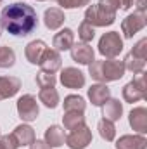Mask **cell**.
<instances>
[{"mask_svg":"<svg viewBox=\"0 0 147 149\" xmlns=\"http://www.w3.org/2000/svg\"><path fill=\"white\" fill-rule=\"evenodd\" d=\"M38 66H40L42 71H45V73L55 74L61 68H62V57H61V54H59L57 50H54V49H47L45 54L42 56Z\"/></svg>","mask_w":147,"mask_h":149,"instance_id":"8fae6325","label":"cell"},{"mask_svg":"<svg viewBox=\"0 0 147 149\" xmlns=\"http://www.w3.org/2000/svg\"><path fill=\"white\" fill-rule=\"evenodd\" d=\"M16 109L19 118L24 121V123H30V121H35L40 114V106L37 102V97L31 95V94H24L17 99L16 102Z\"/></svg>","mask_w":147,"mask_h":149,"instance_id":"5b68a950","label":"cell"},{"mask_svg":"<svg viewBox=\"0 0 147 149\" xmlns=\"http://www.w3.org/2000/svg\"><path fill=\"white\" fill-rule=\"evenodd\" d=\"M38 101L49 108V109H55L59 106V92L55 90V87H49V88H40L38 92Z\"/></svg>","mask_w":147,"mask_h":149,"instance_id":"7402d4cb","label":"cell"},{"mask_svg":"<svg viewBox=\"0 0 147 149\" xmlns=\"http://www.w3.org/2000/svg\"><path fill=\"white\" fill-rule=\"evenodd\" d=\"M74 43V31L71 28H64L61 30L59 33L54 35L52 40V45H54V50L57 52H64V50H69Z\"/></svg>","mask_w":147,"mask_h":149,"instance_id":"2e32d148","label":"cell"},{"mask_svg":"<svg viewBox=\"0 0 147 149\" xmlns=\"http://www.w3.org/2000/svg\"><path fill=\"white\" fill-rule=\"evenodd\" d=\"M76 3V9L78 7H85V5H90V0H74Z\"/></svg>","mask_w":147,"mask_h":149,"instance_id":"e575fe53","label":"cell"},{"mask_svg":"<svg viewBox=\"0 0 147 149\" xmlns=\"http://www.w3.org/2000/svg\"><path fill=\"white\" fill-rule=\"evenodd\" d=\"M112 2H114L116 7L121 9V10H128V9L133 5V0H112Z\"/></svg>","mask_w":147,"mask_h":149,"instance_id":"1f68e13d","label":"cell"},{"mask_svg":"<svg viewBox=\"0 0 147 149\" xmlns=\"http://www.w3.org/2000/svg\"><path fill=\"white\" fill-rule=\"evenodd\" d=\"M116 149H147V139L142 134H126L116 141Z\"/></svg>","mask_w":147,"mask_h":149,"instance_id":"7c38bea8","label":"cell"},{"mask_svg":"<svg viewBox=\"0 0 147 149\" xmlns=\"http://www.w3.org/2000/svg\"><path fill=\"white\" fill-rule=\"evenodd\" d=\"M97 130H99V135L106 141V142H112L116 139V127H114V121L102 118L99 123H97Z\"/></svg>","mask_w":147,"mask_h":149,"instance_id":"484cf974","label":"cell"},{"mask_svg":"<svg viewBox=\"0 0 147 149\" xmlns=\"http://www.w3.org/2000/svg\"><path fill=\"white\" fill-rule=\"evenodd\" d=\"M0 26L12 37H28L38 26L37 10L24 2L5 5L0 12Z\"/></svg>","mask_w":147,"mask_h":149,"instance_id":"6da1fadb","label":"cell"},{"mask_svg":"<svg viewBox=\"0 0 147 149\" xmlns=\"http://www.w3.org/2000/svg\"><path fill=\"white\" fill-rule=\"evenodd\" d=\"M147 24V16L146 12L135 10L133 14H128L123 23H121V33L125 38H133L139 31H142Z\"/></svg>","mask_w":147,"mask_h":149,"instance_id":"52a82bcc","label":"cell"},{"mask_svg":"<svg viewBox=\"0 0 147 149\" xmlns=\"http://www.w3.org/2000/svg\"><path fill=\"white\" fill-rule=\"evenodd\" d=\"M19 144L14 137V134H5L0 135V149H17Z\"/></svg>","mask_w":147,"mask_h":149,"instance_id":"f546056e","label":"cell"},{"mask_svg":"<svg viewBox=\"0 0 147 149\" xmlns=\"http://www.w3.org/2000/svg\"><path fill=\"white\" fill-rule=\"evenodd\" d=\"M64 111H76V113H85L87 108V102L81 95L78 94H71V95H66L64 97Z\"/></svg>","mask_w":147,"mask_h":149,"instance_id":"d4e9b609","label":"cell"},{"mask_svg":"<svg viewBox=\"0 0 147 149\" xmlns=\"http://www.w3.org/2000/svg\"><path fill=\"white\" fill-rule=\"evenodd\" d=\"M59 81L66 87V88H71V90H76V88H81L85 87V74L83 71H80L78 68H73V66H68L61 71V76H59Z\"/></svg>","mask_w":147,"mask_h":149,"instance_id":"9c48e42d","label":"cell"},{"mask_svg":"<svg viewBox=\"0 0 147 149\" xmlns=\"http://www.w3.org/2000/svg\"><path fill=\"white\" fill-rule=\"evenodd\" d=\"M125 64L119 59H99L88 64V73L97 83L118 81L125 76Z\"/></svg>","mask_w":147,"mask_h":149,"instance_id":"7a4b0ae2","label":"cell"},{"mask_svg":"<svg viewBox=\"0 0 147 149\" xmlns=\"http://www.w3.org/2000/svg\"><path fill=\"white\" fill-rule=\"evenodd\" d=\"M94 37H95V28L83 21V23L78 26V38H80L83 43H88V42L94 40Z\"/></svg>","mask_w":147,"mask_h":149,"instance_id":"f1b7e54d","label":"cell"},{"mask_svg":"<svg viewBox=\"0 0 147 149\" xmlns=\"http://www.w3.org/2000/svg\"><path fill=\"white\" fill-rule=\"evenodd\" d=\"M111 97V88L106 83H95L88 88V99L94 106L102 108V104Z\"/></svg>","mask_w":147,"mask_h":149,"instance_id":"9a60e30c","label":"cell"},{"mask_svg":"<svg viewBox=\"0 0 147 149\" xmlns=\"http://www.w3.org/2000/svg\"><path fill=\"white\" fill-rule=\"evenodd\" d=\"M47 49L49 47H47V43L43 40H31L24 47V56L31 64H40V59H42V56L45 54Z\"/></svg>","mask_w":147,"mask_h":149,"instance_id":"d6986e66","label":"cell"},{"mask_svg":"<svg viewBox=\"0 0 147 149\" xmlns=\"http://www.w3.org/2000/svg\"><path fill=\"white\" fill-rule=\"evenodd\" d=\"M133 5H137V10L146 12V0H133Z\"/></svg>","mask_w":147,"mask_h":149,"instance_id":"836d02e7","label":"cell"},{"mask_svg":"<svg viewBox=\"0 0 147 149\" xmlns=\"http://www.w3.org/2000/svg\"><path fill=\"white\" fill-rule=\"evenodd\" d=\"M123 114V102H119V99H112L109 97L104 104H102V116L111 121H118Z\"/></svg>","mask_w":147,"mask_h":149,"instance_id":"ffe728a7","label":"cell"},{"mask_svg":"<svg viewBox=\"0 0 147 149\" xmlns=\"http://www.w3.org/2000/svg\"><path fill=\"white\" fill-rule=\"evenodd\" d=\"M43 141L50 146V148H61L64 146L66 142V130L59 125H50L47 130H45V135H43Z\"/></svg>","mask_w":147,"mask_h":149,"instance_id":"e0dca14e","label":"cell"},{"mask_svg":"<svg viewBox=\"0 0 147 149\" xmlns=\"http://www.w3.org/2000/svg\"><path fill=\"white\" fill-rule=\"evenodd\" d=\"M130 52H132L133 56L140 57V59H146V57H147V38L139 40V42L133 45V49H132Z\"/></svg>","mask_w":147,"mask_h":149,"instance_id":"4dcf8cb0","label":"cell"},{"mask_svg":"<svg viewBox=\"0 0 147 149\" xmlns=\"http://www.w3.org/2000/svg\"><path fill=\"white\" fill-rule=\"evenodd\" d=\"M0 135H2V132H0Z\"/></svg>","mask_w":147,"mask_h":149,"instance_id":"ab89813d","label":"cell"},{"mask_svg":"<svg viewBox=\"0 0 147 149\" xmlns=\"http://www.w3.org/2000/svg\"><path fill=\"white\" fill-rule=\"evenodd\" d=\"M14 64H16V52L9 45H2L0 47V68L7 70V68H12Z\"/></svg>","mask_w":147,"mask_h":149,"instance_id":"4316f807","label":"cell"},{"mask_svg":"<svg viewBox=\"0 0 147 149\" xmlns=\"http://www.w3.org/2000/svg\"><path fill=\"white\" fill-rule=\"evenodd\" d=\"M116 3L112 0H99V3H92L85 10V23H88L94 28H104L111 26L116 21Z\"/></svg>","mask_w":147,"mask_h":149,"instance_id":"3957f363","label":"cell"},{"mask_svg":"<svg viewBox=\"0 0 147 149\" xmlns=\"http://www.w3.org/2000/svg\"><path fill=\"white\" fill-rule=\"evenodd\" d=\"M0 37H2V31H0Z\"/></svg>","mask_w":147,"mask_h":149,"instance_id":"74e56055","label":"cell"},{"mask_svg":"<svg viewBox=\"0 0 147 149\" xmlns=\"http://www.w3.org/2000/svg\"><path fill=\"white\" fill-rule=\"evenodd\" d=\"M128 121H130V127L137 132V134H146L147 132V109L139 106V108H133L130 114H128Z\"/></svg>","mask_w":147,"mask_h":149,"instance_id":"5bb4252c","label":"cell"},{"mask_svg":"<svg viewBox=\"0 0 147 149\" xmlns=\"http://www.w3.org/2000/svg\"><path fill=\"white\" fill-rule=\"evenodd\" d=\"M146 97V74L139 73L132 81H128L123 87V99H125V102L133 104V102H139Z\"/></svg>","mask_w":147,"mask_h":149,"instance_id":"8992f818","label":"cell"},{"mask_svg":"<svg viewBox=\"0 0 147 149\" xmlns=\"http://www.w3.org/2000/svg\"><path fill=\"white\" fill-rule=\"evenodd\" d=\"M66 146L69 149H87L90 144H92V130L83 125L81 128L78 130H73L66 135Z\"/></svg>","mask_w":147,"mask_h":149,"instance_id":"ba28073f","label":"cell"},{"mask_svg":"<svg viewBox=\"0 0 147 149\" xmlns=\"http://www.w3.org/2000/svg\"><path fill=\"white\" fill-rule=\"evenodd\" d=\"M123 64H125V70L132 71L133 74L144 73V70H146V59H140V57L133 56L132 52H128V54L125 56Z\"/></svg>","mask_w":147,"mask_h":149,"instance_id":"cb8c5ba5","label":"cell"},{"mask_svg":"<svg viewBox=\"0 0 147 149\" xmlns=\"http://www.w3.org/2000/svg\"><path fill=\"white\" fill-rule=\"evenodd\" d=\"M30 149H52L45 141H38V139H35L31 144H30Z\"/></svg>","mask_w":147,"mask_h":149,"instance_id":"d6a6232c","label":"cell"},{"mask_svg":"<svg viewBox=\"0 0 147 149\" xmlns=\"http://www.w3.org/2000/svg\"><path fill=\"white\" fill-rule=\"evenodd\" d=\"M2 2H3V0H0V3H2Z\"/></svg>","mask_w":147,"mask_h":149,"instance_id":"f35d334b","label":"cell"},{"mask_svg":"<svg viewBox=\"0 0 147 149\" xmlns=\"http://www.w3.org/2000/svg\"><path fill=\"white\" fill-rule=\"evenodd\" d=\"M99 54L106 59H116L123 50V38L118 31H107L99 40Z\"/></svg>","mask_w":147,"mask_h":149,"instance_id":"277c9868","label":"cell"},{"mask_svg":"<svg viewBox=\"0 0 147 149\" xmlns=\"http://www.w3.org/2000/svg\"><path fill=\"white\" fill-rule=\"evenodd\" d=\"M66 21V16H64V10L59 9V7H50L45 10L43 14V23H45V28L50 30V31H55L59 28H62Z\"/></svg>","mask_w":147,"mask_h":149,"instance_id":"4fadbf2b","label":"cell"},{"mask_svg":"<svg viewBox=\"0 0 147 149\" xmlns=\"http://www.w3.org/2000/svg\"><path fill=\"white\" fill-rule=\"evenodd\" d=\"M71 50V59L81 66H88L92 61H95V50L88 43H73Z\"/></svg>","mask_w":147,"mask_h":149,"instance_id":"30bf717a","label":"cell"},{"mask_svg":"<svg viewBox=\"0 0 147 149\" xmlns=\"http://www.w3.org/2000/svg\"><path fill=\"white\" fill-rule=\"evenodd\" d=\"M21 88V80L17 76H0V95L3 99L14 97Z\"/></svg>","mask_w":147,"mask_h":149,"instance_id":"ac0fdd59","label":"cell"},{"mask_svg":"<svg viewBox=\"0 0 147 149\" xmlns=\"http://www.w3.org/2000/svg\"><path fill=\"white\" fill-rule=\"evenodd\" d=\"M14 137L17 141L19 146H30L33 141H35V130L28 125V123H21L14 128Z\"/></svg>","mask_w":147,"mask_h":149,"instance_id":"44dd1931","label":"cell"},{"mask_svg":"<svg viewBox=\"0 0 147 149\" xmlns=\"http://www.w3.org/2000/svg\"><path fill=\"white\" fill-rule=\"evenodd\" d=\"M37 2H45V0H37Z\"/></svg>","mask_w":147,"mask_h":149,"instance_id":"d590c367","label":"cell"},{"mask_svg":"<svg viewBox=\"0 0 147 149\" xmlns=\"http://www.w3.org/2000/svg\"><path fill=\"white\" fill-rule=\"evenodd\" d=\"M0 101H2V95H0Z\"/></svg>","mask_w":147,"mask_h":149,"instance_id":"8d00e7d4","label":"cell"},{"mask_svg":"<svg viewBox=\"0 0 147 149\" xmlns=\"http://www.w3.org/2000/svg\"><path fill=\"white\" fill-rule=\"evenodd\" d=\"M62 123H64V128L69 130V132L78 130V128H81L83 125H87L83 113H76V111H64Z\"/></svg>","mask_w":147,"mask_h":149,"instance_id":"603a6c76","label":"cell"},{"mask_svg":"<svg viewBox=\"0 0 147 149\" xmlns=\"http://www.w3.org/2000/svg\"><path fill=\"white\" fill-rule=\"evenodd\" d=\"M35 81H37V85L40 88H49V87H55L57 78H55V74H52V73L38 71L37 76H35Z\"/></svg>","mask_w":147,"mask_h":149,"instance_id":"83f0119b","label":"cell"}]
</instances>
